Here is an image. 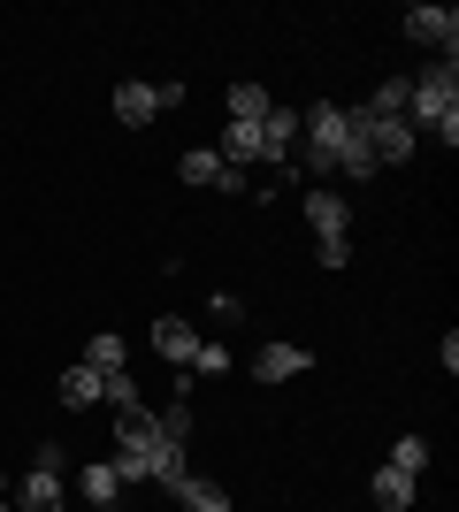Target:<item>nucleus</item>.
I'll list each match as a JSON object with an SVG mask.
<instances>
[{"label": "nucleus", "instance_id": "obj_1", "mask_svg": "<svg viewBox=\"0 0 459 512\" xmlns=\"http://www.w3.org/2000/svg\"><path fill=\"white\" fill-rule=\"evenodd\" d=\"M115 474H123V490H131V482H161V490H176V482L192 474V467H184V444L161 436L153 406L115 413Z\"/></svg>", "mask_w": 459, "mask_h": 512}, {"label": "nucleus", "instance_id": "obj_2", "mask_svg": "<svg viewBox=\"0 0 459 512\" xmlns=\"http://www.w3.org/2000/svg\"><path fill=\"white\" fill-rule=\"evenodd\" d=\"M459 115V62H437L414 77V100H406V123L414 130H444Z\"/></svg>", "mask_w": 459, "mask_h": 512}, {"label": "nucleus", "instance_id": "obj_3", "mask_svg": "<svg viewBox=\"0 0 459 512\" xmlns=\"http://www.w3.org/2000/svg\"><path fill=\"white\" fill-rule=\"evenodd\" d=\"M176 176H184L192 192H245V169H230V161H222L215 146H184Z\"/></svg>", "mask_w": 459, "mask_h": 512}, {"label": "nucleus", "instance_id": "obj_4", "mask_svg": "<svg viewBox=\"0 0 459 512\" xmlns=\"http://www.w3.org/2000/svg\"><path fill=\"white\" fill-rule=\"evenodd\" d=\"M406 39L437 46V62H452V54H459V16L437 8V0H421V8H406Z\"/></svg>", "mask_w": 459, "mask_h": 512}, {"label": "nucleus", "instance_id": "obj_5", "mask_svg": "<svg viewBox=\"0 0 459 512\" xmlns=\"http://www.w3.org/2000/svg\"><path fill=\"white\" fill-rule=\"evenodd\" d=\"M368 146H375V169H383V161H414L421 153V130L414 123H398V115H368Z\"/></svg>", "mask_w": 459, "mask_h": 512}, {"label": "nucleus", "instance_id": "obj_6", "mask_svg": "<svg viewBox=\"0 0 459 512\" xmlns=\"http://www.w3.org/2000/svg\"><path fill=\"white\" fill-rule=\"evenodd\" d=\"M306 367H314V352H306V344H261V352H253V383H299Z\"/></svg>", "mask_w": 459, "mask_h": 512}, {"label": "nucleus", "instance_id": "obj_7", "mask_svg": "<svg viewBox=\"0 0 459 512\" xmlns=\"http://www.w3.org/2000/svg\"><path fill=\"white\" fill-rule=\"evenodd\" d=\"M306 230L314 237H352V199L329 192V184H314V192H306Z\"/></svg>", "mask_w": 459, "mask_h": 512}, {"label": "nucleus", "instance_id": "obj_8", "mask_svg": "<svg viewBox=\"0 0 459 512\" xmlns=\"http://www.w3.org/2000/svg\"><path fill=\"white\" fill-rule=\"evenodd\" d=\"M16 512H69V474L31 467V474H23V490H16Z\"/></svg>", "mask_w": 459, "mask_h": 512}, {"label": "nucleus", "instance_id": "obj_9", "mask_svg": "<svg viewBox=\"0 0 459 512\" xmlns=\"http://www.w3.org/2000/svg\"><path fill=\"white\" fill-rule=\"evenodd\" d=\"M153 352H161V360L169 367H184V375H192V352H199V329L184 314H161L153 321Z\"/></svg>", "mask_w": 459, "mask_h": 512}, {"label": "nucleus", "instance_id": "obj_10", "mask_svg": "<svg viewBox=\"0 0 459 512\" xmlns=\"http://www.w3.org/2000/svg\"><path fill=\"white\" fill-rule=\"evenodd\" d=\"M337 176H375V146H368V107H345V153Z\"/></svg>", "mask_w": 459, "mask_h": 512}, {"label": "nucleus", "instance_id": "obj_11", "mask_svg": "<svg viewBox=\"0 0 459 512\" xmlns=\"http://www.w3.org/2000/svg\"><path fill=\"white\" fill-rule=\"evenodd\" d=\"M77 497H85L92 512H115V497H123V474H115V459H92V467H77Z\"/></svg>", "mask_w": 459, "mask_h": 512}, {"label": "nucleus", "instance_id": "obj_12", "mask_svg": "<svg viewBox=\"0 0 459 512\" xmlns=\"http://www.w3.org/2000/svg\"><path fill=\"white\" fill-rule=\"evenodd\" d=\"M261 153L268 161H291V153H299V107H268L261 115Z\"/></svg>", "mask_w": 459, "mask_h": 512}, {"label": "nucleus", "instance_id": "obj_13", "mask_svg": "<svg viewBox=\"0 0 459 512\" xmlns=\"http://www.w3.org/2000/svg\"><path fill=\"white\" fill-rule=\"evenodd\" d=\"M368 497L383 512H414V497H421V482L414 474H398V467H375V482H368Z\"/></svg>", "mask_w": 459, "mask_h": 512}, {"label": "nucleus", "instance_id": "obj_14", "mask_svg": "<svg viewBox=\"0 0 459 512\" xmlns=\"http://www.w3.org/2000/svg\"><path fill=\"white\" fill-rule=\"evenodd\" d=\"M153 115H161V92H153V85H138V77H131V85H115V123L146 130Z\"/></svg>", "mask_w": 459, "mask_h": 512}, {"label": "nucleus", "instance_id": "obj_15", "mask_svg": "<svg viewBox=\"0 0 459 512\" xmlns=\"http://www.w3.org/2000/svg\"><path fill=\"white\" fill-rule=\"evenodd\" d=\"M169 497H176L184 512H230V490H222V482H207V474H184Z\"/></svg>", "mask_w": 459, "mask_h": 512}, {"label": "nucleus", "instance_id": "obj_16", "mask_svg": "<svg viewBox=\"0 0 459 512\" xmlns=\"http://www.w3.org/2000/svg\"><path fill=\"white\" fill-rule=\"evenodd\" d=\"M215 153L230 161V169H253V161H268V153H261V123H230Z\"/></svg>", "mask_w": 459, "mask_h": 512}, {"label": "nucleus", "instance_id": "obj_17", "mask_svg": "<svg viewBox=\"0 0 459 512\" xmlns=\"http://www.w3.org/2000/svg\"><path fill=\"white\" fill-rule=\"evenodd\" d=\"M54 390H62V406H69V413L100 406V375H92L85 360H77V367H62V383H54Z\"/></svg>", "mask_w": 459, "mask_h": 512}, {"label": "nucleus", "instance_id": "obj_18", "mask_svg": "<svg viewBox=\"0 0 459 512\" xmlns=\"http://www.w3.org/2000/svg\"><path fill=\"white\" fill-rule=\"evenodd\" d=\"M85 367H92V375H115V367H131L123 337H115V329H92V344H85Z\"/></svg>", "mask_w": 459, "mask_h": 512}, {"label": "nucleus", "instance_id": "obj_19", "mask_svg": "<svg viewBox=\"0 0 459 512\" xmlns=\"http://www.w3.org/2000/svg\"><path fill=\"white\" fill-rule=\"evenodd\" d=\"M100 406H115V413H138V406H146V398H138V375H131V367L100 375Z\"/></svg>", "mask_w": 459, "mask_h": 512}, {"label": "nucleus", "instance_id": "obj_20", "mask_svg": "<svg viewBox=\"0 0 459 512\" xmlns=\"http://www.w3.org/2000/svg\"><path fill=\"white\" fill-rule=\"evenodd\" d=\"M406 100H414V77H383L375 100H368V115H398V123H406Z\"/></svg>", "mask_w": 459, "mask_h": 512}, {"label": "nucleus", "instance_id": "obj_21", "mask_svg": "<svg viewBox=\"0 0 459 512\" xmlns=\"http://www.w3.org/2000/svg\"><path fill=\"white\" fill-rule=\"evenodd\" d=\"M268 107H276V100H268V85H230V123H261Z\"/></svg>", "mask_w": 459, "mask_h": 512}, {"label": "nucleus", "instance_id": "obj_22", "mask_svg": "<svg viewBox=\"0 0 459 512\" xmlns=\"http://www.w3.org/2000/svg\"><path fill=\"white\" fill-rule=\"evenodd\" d=\"M383 467H398V474H414V482H421V467H429V436H398Z\"/></svg>", "mask_w": 459, "mask_h": 512}, {"label": "nucleus", "instance_id": "obj_23", "mask_svg": "<svg viewBox=\"0 0 459 512\" xmlns=\"http://www.w3.org/2000/svg\"><path fill=\"white\" fill-rule=\"evenodd\" d=\"M199 375H230V344L199 337V352H192V383H199Z\"/></svg>", "mask_w": 459, "mask_h": 512}, {"label": "nucleus", "instance_id": "obj_24", "mask_svg": "<svg viewBox=\"0 0 459 512\" xmlns=\"http://www.w3.org/2000/svg\"><path fill=\"white\" fill-rule=\"evenodd\" d=\"M314 260H322V268H345V260H352V237H314Z\"/></svg>", "mask_w": 459, "mask_h": 512}, {"label": "nucleus", "instance_id": "obj_25", "mask_svg": "<svg viewBox=\"0 0 459 512\" xmlns=\"http://www.w3.org/2000/svg\"><path fill=\"white\" fill-rule=\"evenodd\" d=\"M31 467H46V474H69V451H62V444H39V451H31Z\"/></svg>", "mask_w": 459, "mask_h": 512}, {"label": "nucleus", "instance_id": "obj_26", "mask_svg": "<svg viewBox=\"0 0 459 512\" xmlns=\"http://www.w3.org/2000/svg\"><path fill=\"white\" fill-rule=\"evenodd\" d=\"M215 321H245V299H230V291H215V306H207Z\"/></svg>", "mask_w": 459, "mask_h": 512}, {"label": "nucleus", "instance_id": "obj_27", "mask_svg": "<svg viewBox=\"0 0 459 512\" xmlns=\"http://www.w3.org/2000/svg\"><path fill=\"white\" fill-rule=\"evenodd\" d=\"M0 497H8V467H0Z\"/></svg>", "mask_w": 459, "mask_h": 512}, {"label": "nucleus", "instance_id": "obj_28", "mask_svg": "<svg viewBox=\"0 0 459 512\" xmlns=\"http://www.w3.org/2000/svg\"><path fill=\"white\" fill-rule=\"evenodd\" d=\"M0 512H16V505H8V497H0Z\"/></svg>", "mask_w": 459, "mask_h": 512}]
</instances>
